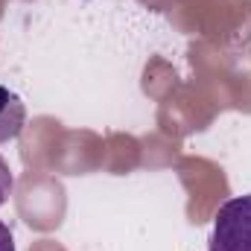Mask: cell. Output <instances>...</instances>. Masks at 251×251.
Masks as SVG:
<instances>
[{"label":"cell","instance_id":"277c9868","mask_svg":"<svg viewBox=\"0 0 251 251\" xmlns=\"http://www.w3.org/2000/svg\"><path fill=\"white\" fill-rule=\"evenodd\" d=\"M0 251H15V237L3 219H0Z\"/></svg>","mask_w":251,"mask_h":251},{"label":"cell","instance_id":"6da1fadb","mask_svg":"<svg viewBox=\"0 0 251 251\" xmlns=\"http://www.w3.org/2000/svg\"><path fill=\"white\" fill-rule=\"evenodd\" d=\"M207 251H251V193L228 199L216 210Z\"/></svg>","mask_w":251,"mask_h":251},{"label":"cell","instance_id":"3957f363","mask_svg":"<svg viewBox=\"0 0 251 251\" xmlns=\"http://www.w3.org/2000/svg\"><path fill=\"white\" fill-rule=\"evenodd\" d=\"M12 187H15V176H12V170H9L6 158L0 155V204H6V201H9Z\"/></svg>","mask_w":251,"mask_h":251},{"label":"cell","instance_id":"7a4b0ae2","mask_svg":"<svg viewBox=\"0 0 251 251\" xmlns=\"http://www.w3.org/2000/svg\"><path fill=\"white\" fill-rule=\"evenodd\" d=\"M26 123V105L24 100L9 91L6 85H0V143L6 140H15Z\"/></svg>","mask_w":251,"mask_h":251}]
</instances>
